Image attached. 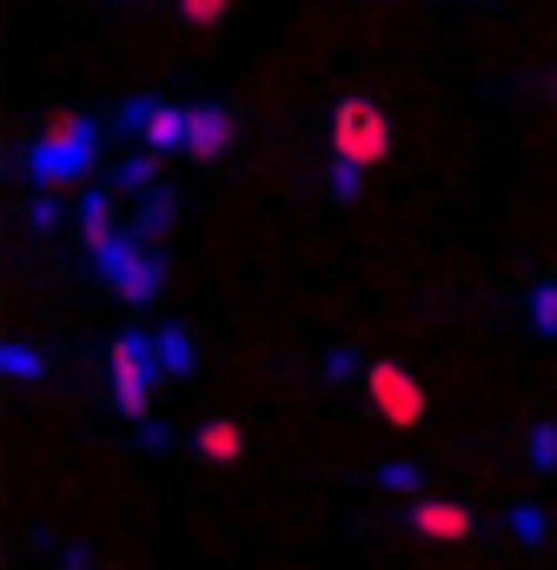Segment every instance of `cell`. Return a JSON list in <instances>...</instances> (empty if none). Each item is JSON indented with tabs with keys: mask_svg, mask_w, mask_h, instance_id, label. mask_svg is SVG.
<instances>
[{
	"mask_svg": "<svg viewBox=\"0 0 557 570\" xmlns=\"http://www.w3.org/2000/svg\"><path fill=\"white\" fill-rule=\"evenodd\" d=\"M20 159H27V173L53 193V186L80 179V173L100 159V126H93V120H80V113H53V120H47V133L20 146Z\"/></svg>",
	"mask_w": 557,
	"mask_h": 570,
	"instance_id": "6da1fadb",
	"label": "cell"
},
{
	"mask_svg": "<svg viewBox=\"0 0 557 570\" xmlns=\"http://www.w3.org/2000/svg\"><path fill=\"white\" fill-rule=\"evenodd\" d=\"M332 153L365 166V173L392 153V120H385V106L372 93H339V106H332Z\"/></svg>",
	"mask_w": 557,
	"mask_h": 570,
	"instance_id": "7a4b0ae2",
	"label": "cell"
},
{
	"mask_svg": "<svg viewBox=\"0 0 557 570\" xmlns=\"http://www.w3.org/2000/svg\"><path fill=\"white\" fill-rule=\"evenodd\" d=\"M153 372H159L153 339L120 332V339H113V398H120V412H126L133 425H146V385H153Z\"/></svg>",
	"mask_w": 557,
	"mask_h": 570,
	"instance_id": "3957f363",
	"label": "cell"
},
{
	"mask_svg": "<svg viewBox=\"0 0 557 570\" xmlns=\"http://www.w3.org/2000/svg\"><path fill=\"white\" fill-rule=\"evenodd\" d=\"M365 385H372V405H379V418H385V425H399V432L425 425V385H419L399 359L365 365Z\"/></svg>",
	"mask_w": 557,
	"mask_h": 570,
	"instance_id": "277c9868",
	"label": "cell"
},
{
	"mask_svg": "<svg viewBox=\"0 0 557 570\" xmlns=\"http://www.w3.org/2000/svg\"><path fill=\"white\" fill-rule=\"evenodd\" d=\"M412 531L432 538V545H465L472 538V511L452 505V498H419L412 505Z\"/></svg>",
	"mask_w": 557,
	"mask_h": 570,
	"instance_id": "5b68a950",
	"label": "cell"
},
{
	"mask_svg": "<svg viewBox=\"0 0 557 570\" xmlns=\"http://www.w3.org/2000/svg\"><path fill=\"white\" fill-rule=\"evenodd\" d=\"M226 146H233V113H226V106H213V100H206V106H193V120H186V159H199V166H206V159H219Z\"/></svg>",
	"mask_w": 557,
	"mask_h": 570,
	"instance_id": "8992f818",
	"label": "cell"
},
{
	"mask_svg": "<svg viewBox=\"0 0 557 570\" xmlns=\"http://www.w3.org/2000/svg\"><path fill=\"white\" fill-rule=\"evenodd\" d=\"M159 286H166V252H153V246H146V252L120 272V286H113V292H120L126 305H153V299H159Z\"/></svg>",
	"mask_w": 557,
	"mask_h": 570,
	"instance_id": "52a82bcc",
	"label": "cell"
},
{
	"mask_svg": "<svg viewBox=\"0 0 557 570\" xmlns=\"http://www.w3.org/2000/svg\"><path fill=\"white\" fill-rule=\"evenodd\" d=\"M106 206H113V193H106V186L80 193V252H86V259H100V252L120 239V232L106 226Z\"/></svg>",
	"mask_w": 557,
	"mask_h": 570,
	"instance_id": "ba28073f",
	"label": "cell"
},
{
	"mask_svg": "<svg viewBox=\"0 0 557 570\" xmlns=\"http://www.w3.org/2000/svg\"><path fill=\"white\" fill-rule=\"evenodd\" d=\"M186 120H193V106L159 100V113H153V126H146V146H153V153H186Z\"/></svg>",
	"mask_w": 557,
	"mask_h": 570,
	"instance_id": "9c48e42d",
	"label": "cell"
},
{
	"mask_svg": "<svg viewBox=\"0 0 557 570\" xmlns=\"http://www.w3.org/2000/svg\"><path fill=\"white\" fill-rule=\"evenodd\" d=\"M153 359H159V372H166V379H186V372L199 365V345L186 339V325H166V332L153 339Z\"/></svg>",
	"mask_w": 557,
	"mask_h": 570,
	"instance_id": "30bf717a",
	"label": "cell"
},
{
	"mask_svg": "<svg viewBox=\"0 0 557 570\" xmlns=\"http://www.w3.org/2000/svg\"><path fill=\"white\" fill-rule=\"evenodd\" d=\"M525 312H532V332H538V339H557V272L532 279V292H525Z\"/></svg>",
	"mask_w": 557,
	"mask_h": 570,
	"instance_id": "8fae6325",
	"label": "cell"
},
{
	"mask_svg": "<svg viewBox=\"0 0 557 570\" xmlns=\"http://www.w3.org/2000/svg\"><path fill=\"white\" fill-rule=\"evenodd\" d=\"M239 452H246V432H239V425H226V418L199 425V458H206V465H226V458H239Z\"/></svg>",
	"mask_w": 557,
	"mask_h": 570,
	"instance_id": "7c38bea8",
	"label": "cell"
},
{
	"mask_svg": "<svg viewBox=\"0 0 557 570\" xmlns=\"http://www.w3.org/2000/svg\"><path fill=\"white\" fill-rule=\"evenodd\" d=\"M166 226H173V193H166V186L140 193V219H133V232H140V239H153V232H166Z\"/></svg>",
	"mask_w": 557,
	"mask_h": 570,
	"instance_id": "4fadbf2b",
	"label": "cell"
},
{
	"mask_svg": "<svg viewBox=\"0 0 557 570\" xmlns=\"http://www.w3.org/2000/svg\"><path fill=\"white\" fill-rule=\"evenodd\" d=\"M359 186H365V166H352V159H339V153H332V159H326V193H332L339 206H352V199H359Z\"/></svg>",
	"mask_w": 557,
	"mask_h": 570,
	"instance_id": "5bb4252c",
	"label": "cell"
},
{
	"mask_svg": "<svg viewBox=\"0 0 557 570\" xmlns=\"http://www.w3.org/2000/svg\"><path fill=\"white\" fill-rule=\"evenodd\" d=\"M0 372H7V379H27V385H33V379H47V359H40L33 345L7 339V345H0Z\"/></svg>",
	"mask_w": 557,
	"mask_h": 570,
	"instance_id": "9a60e30c",
	"label": "cell"
},
{
	"mask_svg": "<svg viewBox=\"0 0 557 570\" xmlns=\"http://www.w3.org/2000/svg\"><path fill=\"white\" fill-rule=\"evenodd\" d=\"M512 538H518L525 551H538V545L551 538V525H545V511H538V505H512Z\"/></svg>",
	"mask_w": 557,
	"mask_h": 570,
	"instance_id": "2e32d148",
	"label": "cell"
},
{
	"mask_svg": "<svg viewBox=\"0 0 557 570\" xmlns=\"http://www.w3.org/2000/svg\"><path fill=\"white\" fill-rule=\"evenodd\" d=\"M113 186H120V193H153V153H133V159L113 173Z\"/></svg>",
	"mask_w": 557,
	"mask_h": 570,
	"instance_id": "e0dca14e",
	"label": "cell"
},
{
	"mask_svg": "<svg viewBox=\"0 0 557 570\" xmlns=\"http://www.w3.org/2000/svg\"><path fill=\"white\" fill-rule=\"evenodd\" d=\"M525 452H532V465H538V471H557V425H551V418H545V425H532Z\"/></svg>",
	"mask_w": 557,
	"mask_h": 570,
	"instance_id": "ac0fdd59",
	"label": "cell"
},
{
	"mask_svg": "<svg viewBox=\"0 0 557 570\" xmlns=\"http://www.w3.org/2000/svg\"><path fill=\"white\" fill-rule=\"evenodd\" d=\"M27 226H33V232H53V226H60V199H53L47 186L27 199Z\"/></svg>",
	"mask_w": 557,
	"mask_h": 570,
	"instance_id": "d6986e66",
	"label": "cell"
},
{
	"mask_svg": "<svg viewBox=\"0 0 557 570\" xmlns=\"http://www.w3.org/2000/svg\"><path fill=\"white\" fill-rule=\"evenodd\" d=\"M419 478H425V471H419L412 458H392V465H379V485H385V491H419Z\"/></svg>",
	"mask_w": 557,
	"mask_h": 570,
	"instance_id": "ffe728a7",
	"label": "cell"
},
{
	"mask_svg": "<svg viewBox=\"0 0 557 570\" xmlns=\"http://www.w3.org/2000/svg\"><path fill=\"white\" fill-rule=\"evenodd\" d=\"M153 113H159V100H126V106H120V133H140V139H146Z\"/></svg>",
	"mask_w": 557,
	"mask_h": 570,
	"instance_id": "44dd1931",
	"label": "cell"
},
{
	"mask_svg": "<svg viewBox=\"0 0 557 570\" xmlns=\"http://www.w3.org/2000/svg\"><path fill=\"white\" fill-rule=\"evenodd\" d=\"M179 20H193V27H213V20H226V0H186V7H179Z\"/></svg>",
	"mask_w": 557,
	"mask_h": 570,
	"instance_id": "7402d4cb",
	"label": "cell"
},
{
	"mask_svg": "<svg viewBox=\"0 0 557 570\" xmlns=\"http://www.w3.org/2000/svg\"><path fill=\"white\" fill-rule=\"evenodd\" d=\"M352 365H359V352H352V345H345V352H326V365H319V372H326V379H332V385H339V379H345V372H352Z\"/></svg>",
	"mask_w": 557,
	"mask_h": 570,
	"instance_id": "603a6c76",
	"label": "cell"
},
{
	"mask_svg": "<svg viewBox=\"0 0 557 570\" xmlns=\"http://www.w3.org/2000/svg\"><path fill=\"white\" fill-rule=\"evenodd\" d=\"M140 445H146V452H166V445H173V432H166V425H140Z\"/></svg>",
	"mask_w": 557,
	"mask_h": 570,
	"instance_id": "cb8c5ba5",
	"label": "cell"
},
{
	"mask_svg": "<svg viewBox=\"0 0 557 570\" xmlns=\"http://www.w3.org/2000/svg\"><path fill=\"white\" fill-rule=\"evenodd\" d=\"M60 570H93V551H80V545H66V551H60Z\"/></svg>",
	"mask_w": 557,
	"mask_h": 570,
	"instance_id": "d4e9b609",
	"label": "cell"
}]
</instances>
